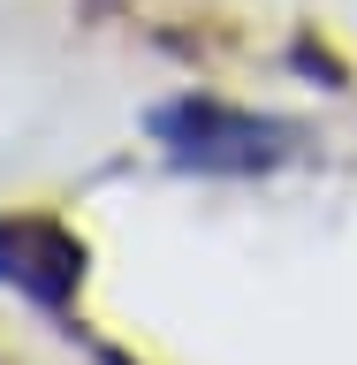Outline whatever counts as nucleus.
<instances>
[{
  "label": "nucleus",
  "mask_w": 357,
  "mask_h": 365,
  "mask_svg": "<svg viewBox=\"0 0 357 365\" xmlns=\"http://www.w3.org/2000/svg\"><path fill=\"white\" fill-rule=\"evenodd\" d=\"M145 130H152V145L175 160V168H190V175H274V168L296 153L289 122L228 107V99H205V91L152 107Z\"/></svg>",
  "instance_id": "obj_1"
},
{
  "label": "nucleus",
  "mask_w": 357,
  "mask_h": 365,
  "mask_svg": "<svg viewBox=\"0 0 357 365\" xmlns=\"http://www.w3.org/2000/svg\"><path fill=\"white\" fill-rule=\"evenodd\" d=\"M84 244L46 213H0V289H23L38 312H68L84 289Z\"/></svg>",
  "instance_id": "obj_2"
}]
</instances>
